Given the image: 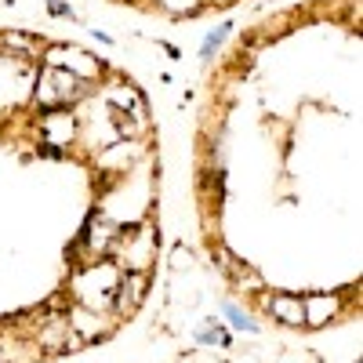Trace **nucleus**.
Returning <instances> with one entry per match:
<instances>
[{
	"instance_id": "f257e3e1",
	"label": "nucleus",
	"mask_w": 363,
	"mask_h": 363,
	"mask_svg": "<svg viewBox=\"0 0 363 363\" xmlns=\"http://www.w3.org/2000/svg\"><path fill=\"white\" fill-rule=\"evenodd\" d=\"M145 291H149V277L142 269H131L124 280H120V291H116V309L120 313H135L138 306H142V298H145Z\"/></svg>"
},
{
	"instance_id": "f03ea898",
	"label": "nucleus",
	"mask_w": 363,
	"mask_h": 363,
	"mask_svg": "<svg viewBox=\"0 0 363 363\" xmlns=\"http://www.w3.org/2000/svg\"><path fill=\"white\" fill-rule=\"evenodd\" d=\"M272 313H277L284 323H306V309H301V301L298 298H287V294L272 298Z\"/></svg>"
},
{
	"instance_id": "7ed1b4c3",
	"label": "nucleus",
	"mask_w": 363,
	"mask_h": 363,
	"mask_svg": "<svg viewBox=\"0 0 363 363\" xmlns=\"http://www.w3.org/2000/svg\"><path fill=\"white\" fill-rule=\"evenodd\" d=\"M229 320H233V323H236V327H244V330H251V327H255V323H251V320H244V316H240V313H233V316H229Z\"/></svg>"
}]
</instances>
